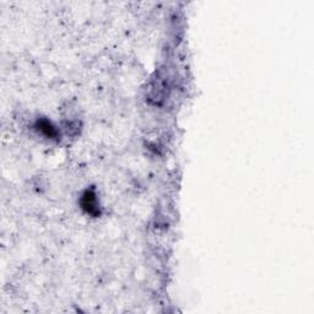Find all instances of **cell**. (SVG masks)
Here are the masks:
<instances>
[{
	"instance_id": "obj_2",
	"label": "cell",
	"mask_w": 314,
	"mask_h": 314,
	"mask_svg": "<svg viewBox=\"0 0 314 314\" xmlns=\"http://www.w3.org/2000/svg\"><path fill=\"white\" fill-rule=\"evenodd\" d=\"M37 129L38 132H41L44 137H47L48 139H54L58 137V132L54 127L52 126L50 122H48L47 119H41V121L37 122Z\"/></svg>"
},
{
	"instance_id": "obj_1",
	"label": "cell",
	"mask_w": 314,
	"mask_h": 314,
	"mask_svg": "<svg viewBox=\"0 0 314 314\" xmlns=\"http://www.w3.org/2000/svg\"><path fill=\"white\" fill-rule=\"evenodd\" d=\"M98 201L97 198H96L95 191L92 190H86L84 193L81 198V207L90 215H94V216H97L100 214V210H98Z\"/></svg>"
}]
</instances>
